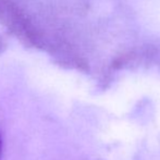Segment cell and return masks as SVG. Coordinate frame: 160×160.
<instances>
[{
	"mask_svg": "<svg viewBox=\"0 0 160 160\" xmlns=\"http://www.w3.org/2000/svg\"><path fill=\"white\" fill-rule=\"evenodd\" d=\"M2 149H3V143H2V137L0 135V160L2 158Z\"/></svg>",
	"mask_w": 160,
	"mask_h": 160,
	"instance_id": "1",
	"label": "cell"
}]
</instances>
